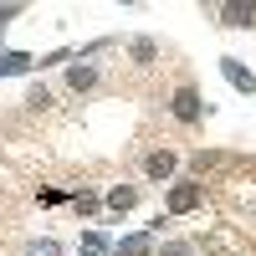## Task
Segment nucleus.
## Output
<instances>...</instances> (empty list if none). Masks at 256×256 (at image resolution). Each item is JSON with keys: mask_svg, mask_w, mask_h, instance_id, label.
<instances>
[{"mask_svg": "<svg viewBox=\"0 0 256 256\" xmlns=\"http://www.w3.org/2000/svg\"><path fill=\"white\" fill-rule=\"evenodd\" d=\"M174 113H180V118L190 123V118H195V113H200V98H195V92H190V88H184V92L174 98Z\"/></svg>", "mask_w": 256, "mask_h": 256, "instance_id": "1", "label": "nucleus"}, {"mask_svg": "<svg viewBox=\"0 0 256 256\" xmlns=\"http://www.w3.org/2000/svg\"><path fill=\"white\" fill-rule=\"evenodd\" d=\"M195 200H200V190H195V184H180L174 195H169V205H174V210H190Z\"/></svg>", "mask_w": 256, "mask_h": 256, "instance_id": "2", "label": "nucleus"}, {"mask_svg": "<svg viewBox=\"0 0 256 256\" xmlns=\"http://www.w3.org/2000/svg\"><path fill=\"white\" fill-rule=\"evenodd\" d=\"M169 169H174V159H169V154H154V159H148V174H154V180L169 174Z\"/></svg>", "mask_w": 256, "mask_h": 256, "instance_id": "3", "label": "nucleus"}]
</instances>
